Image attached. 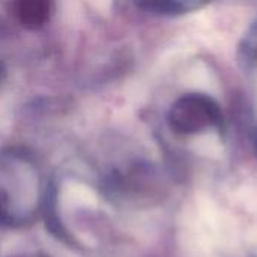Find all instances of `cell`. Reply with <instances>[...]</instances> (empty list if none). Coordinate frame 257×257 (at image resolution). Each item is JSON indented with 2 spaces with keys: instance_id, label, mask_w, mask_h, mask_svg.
Returning a JSON list of instances; mask_svg holds the SVG:
<instances>
[{
  "instance_id": "obj_2",
  "label": "cell",
  "mask_w": 257,
  "mask_h": 257,
  "mask_svg": "<svg viewBox=\"0 0 257 257\" xmlns=\"http://www.w3.org/2000/svg\"><path fill=\"white\" fill-rule=\"evenodd\" d=\"M12 11L24 27L38 29L50 18L51 0H14Z\"/></svg>"
},
{
  "instance_id": "obj_1",
  "label": "cell",
  "mask_w": 257,
  "mask_h": 257,
  "mask_svg": "<svg viewBox=\"0 0 257 257\" xmlns=\"http://www.w3.org/2000/svg\"><path fill=\"white\" fill-rule=\"evenodd\" d=\"M167 122L179 136L203 134L209 130H221L224 116L220 102L203 92H187L179 95L169 108Z\"/></svg>"
},
{
  "instance_id": "obj_3",
  "label": "cell",
  "mask_w": 257,
  "mask_h": 257,
  "mask_svg": "<svg viewBox=\"0 0 257 257\" xmlns=\"http://www.w3.org/2000/svg\"><path fill=\"white\" fill-rule=\"evenodd\" d=\"M57 191L54 188V185H50L47 193H45V200H44V218H45V224L47 229L59 239H62L63 242L72 244L74 241L71 239V236L68 235V230L65 229V226L62 224V220L57 215Z\"/></svg>"
},
{
  "instance_id": "obj_4",
  "label": "cell",
  "mask_w": 257,
  "mask_h": 257,
  "mask_svg": "<svg viewBox=\"0 0 257 257\" xmlns=\"http://www.w3.org/2000/svg\"><path fill=\"white\" fill-rule=\"evenodd\" d=\"M11 257H50L47 254H42V253H27V254H15V256Z\"/></svg>"
}]
</instances>
